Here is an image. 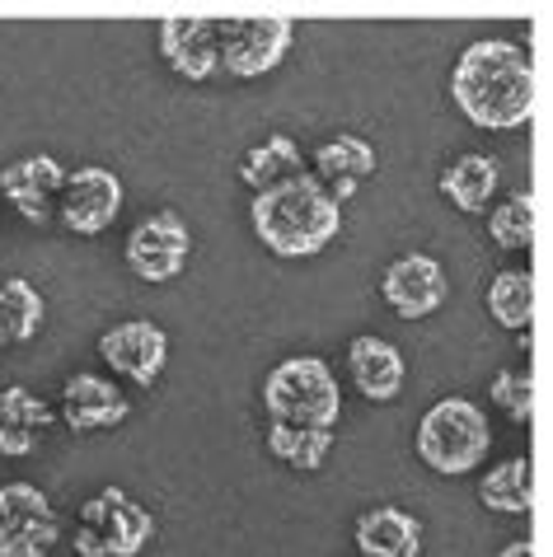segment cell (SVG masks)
Here are the masks:
<instances>
[{
    "label": "cell",
    "instance_id": "obj_16",
    "mask_svg": "<svg viewBox=\"0 0 553 557\" xmlns=\"http://www.w3.org/2000/svg\"><path fill=\"white\" fill-rule=\"evenodd\" d=\"M347 375L366 404H394L404 394V356L376 333H357L347 343Z\"/></svg>",
    "mask_w": 553,
    "mask_h": 557
},
{
    "label": "cell",
    "instance_id": "obj_3",
    "mask_svg": "<svg viewBox=\"0 0 553 557\" xmlns=\"http://www.w3.org/2000/svg\"><path fill=\"white\" fill-rule=\"evenodd\" d=\"M263 408L282 426H319L333 431L343 417V389L324 356H286L263 380Z\"/></svg>",
    "mask_w": 553,
    "mask_h": 557
},
{
    "label": "cell",
    "instance_id": "obj_4",
    "mask_svg": "<svg viewBox=\"0 0 553 557\" xmlns=\"http://www.w3.org/2000/svg\"><path fill=\"white\" fill-rule=\"evenodd\" d=\"M418 459L441 478H465L493 450V422L474 398H441L418 422Z\"/></svg>",
    "mask_w": 553,
    "mask_h": 557
},
{
    "label": "cell",
    "instance_id": "obj_9",
    "mask_svg": "<svg viewBox=\"0 0 553 557\" xmlns=\"http://www.w3.org/2000/svg\"><path fill=\"white\" fill-rule=\"evenodd\" d=\"M122 202H127V188H122V178L113 169L81 164V169H66V183H61V197H57V215L71 235L95 239L118 221Z\"/></svg>",
    "mask_w": 553,
    "mask_h": 557
},
{
    "label": "cell",
    "instance_id": "obj_12",
    "mask_svg": "<svg viewBox=\"0 0 553 557\" xmlns=\"http://www.w3.org/2000/svg\"><path fill=\"white\" fill-rule=\"evenodd\" d=\"M445 296H451V282H445L441 258H432V253H404L380 276V300H385L398 319L437 314Z\"/></svg>",
    "mask_w": 553,
    "mask_h": 557
},
{
    "label": "cell",
    "instance_id": "obj_21",
    "mask_svg": "<svg viewBox=\"0 0 553 557\" xmlns=\"http://www.w3.org/2000/svg\"><path fill=\"white\" fill-rule=\"evenodd\" d=\"M333 431H319V426H282V422H268V455L276 463L296 473H319L324 459L333 450Z\"/></svg>",
    "mask_w": 553,
    "mask_h": 557
},
{
    "label": "cell",
    "instance_id": "obj_8",
    "mask_svg": "<svg viewBox=\"0 0 553 557\" xmlns=\"http://www.w3.org/2000/svg\"><path fill=\"white\" fill-rule=\"evenodd\" d=\"M122 258H127L132 276H142L150 286L174 282V276H183V268L193 262V225L183 221L179 211H150L127 235Z\"/></svg>",
    "mask_w": 553,
    "mask_h": 557
},
{
    "label": "cell",
    "instance_id": "obj_11",
    "mask_svg": "<svg viewBox=\"0 0 553 557\" xmlns=\"http://www.w3.org/2000/svg\"><path fill=\"white\" fill-rule=\"evenodd\" d=\"M160 57L179 81L202 85L221 71V20L207 14H169L160 20Z\"/></svg>",
    "mask_w": 553,
    "mask_h": 557
},
{
    "label": "cell",
    "instance_id": "obj_22",
    "mask_svg": "<svg viewBox=\"0 0 553 557\" xmlns=\"http://www.w3.org/2000/svg\"><path fill=\"white\" fill-rule=\"evenodd\" d=\"M479 502L497 516H526L530 510V459L526 455H512L493 463L483 478H479Z\"/></svg>",
    "mask_w": 553,
    "mask_h": 557
},
{
    "label": "cell",
    "instance_id": "obj_14",
    "mask_svg": "<svg viewBox=\"0 0 553 557\" xmlns=\"http://www.w3.org/2000/svg\"><path fill=\"white\" fill-rule=\"evenodd\" d=\"M132 417V398L118 389L113 380L103 375H71L61 384V422H66L75 436H89V431H113Z\"/></svg>",
    "mask_w": 553,
    "mask_h": 557
},
{
    "label": "cell",
    "instance_id": "obj_28",
    "mask_svg": "<svg viewBox=\"0 0 553 557\" xmlns=\"http://www.w3.org/2000/svg\"><path fill=\"white\" fill-rule=\"evenodd\" d=\"M14 347V337H10V323H5V309H0V351Z\"/></svg>",
    "mask_w": 553,
    "mask_h": 557
},
{
    "label": "cell",
    "instance_id": "obj_19",
    "mask_svg": "<svg viewBox=\"0 0 553 557\" xmlns=\"http://www.w3.org/2000/svg\"><path fill=\"white\" fill-rule=\"evenodd\" d=\"M497 183H502V169H497L493 154L465 150V154H455V160L441 169L437 188H441V197H445V202H451L455 211L483 215L488 207H493V197H497Z\"/></svg>",
    "mask_w": 553,
    "mask_h": 557
},
{
    "label": "cell",
    "instance_id": "obj_25",
    "mask_svg": "<svg viewBox=\"0 0 553 557\" xmlns=\"http://www.w3.org/2000/svg\"><path fill=\"white\" fill-rule=\"evenodd\" d=\"M0 309H5V323H10L14 347L34 343L38 329H42V319H48L42 290L28 282V276H5V282H0Z\"/></svg>",
    "mask_w": 553,
    "mask_h": 557
},
{
    "label": "cell",
    "instance_id": "obj_6",
    "mask_svg": "<svg viewBox=\"0 0 553 557\" xmlns=\"http://www.w3.org/2000/svg\"><path fill=\"white\" fill-rule=\"evenodd\" d=\"M61 544V516L38 483H0V557H52Z\"/></svg>",
    "mask_w": 553,
    "mask_h": 557
},
{
    "label": "cell",
    "instance_id": "obj_26",
    "mask_svg": "<svg viewBox=\"0 0 553 557\" xmlns=\"http://www.w3.org/2000/svg\"><path fill=\"white\" fill-rule=\"evenodd\" d=\"M488 389H493V404L512 417V422H530V412H534V375L530 370H497Z\"/></svg>",
    "mask_w": 553,
    "mask_h": 557
},
{
    "label": "cell",
    "instance_id": "obj_20",
    "mask_svg": "<svg viewBox=\"0 0 553 557\" xmlns=\"http://www.w3.org/2000/svg\"><path fill=\"white\" fill-rule=\"evenodd\" d=\"M296 174H305V150L296 146V136H286V132H272L268 141L249 146L239 160V183L254 193H268Z\"/></svg>",
    "mask_w": 553,
    "mask_h": 557
},
{
    "label": "cell",
    "instance_id": "obj_17",
    "mask_svg": "<svg viewBox=\"0 0 553 557\" xmlns=\"http://www.w3.org/2000/svg\"><path fill=\"white\" fill-rule=\"evenodd\" d=\"M361 557H422V520L404 506H371L352 524Z\"/></svg>",
    "mask_w": 553,
    "mask_h": 557
},
{
    "label": "cell",
    "instance_id": "obj_27",
    "mask_svg": "<svg viewBox=\"0 0 553 557\" xmlns=\"http://www.w3.org/2000/svg\"><path fill=\"white\" fill-rule=\"evenodd\" d=\"M497 557H534V544H530V539H512V544H506Z\"/></svg>",
    "mask_w": 553,
    "mask_h": 557
},
{
    "label": "cell",
    "instance_id": "obj_5",
    "mask_svg": "<svg viewBox=\"0 0 553 557\" xmlns=\"http://www.w3.org/2000/svg\"><path fill=\"white\" fill-rule=\"evenodd\" d=\"M156 539V516L132 497L127 487H99L89 502H81L71 548L81 557H142Z\"/></svg>",
    "mask_w": 553,
    "mask_h": 557
},
{
    "label": "cell",
    "instance_id": "obj_23",
    "mask_svg": "<svg viewBox=\"0 0 553 557\" xmlns=\"http://www.w3.org/2000/svg\"><path fill=\"white\" fill-rule=\"evenodd\" d=\"M483 300H488V314H493L506 333H526L530 329V319H534V282H530V272H520V268L497 272Z\"/></svg>",
    "mask_w": 553,
    "mask_h": 557
},
{
    "label": "cell",
    "instance_id": "obj_7",
    "mask_svg": "<svg viewBox=\"0 0 553 557\" xmlns=\"http://www.w3.org/2000/svg\"><path fill=\"white\" fill-rule=\"evenodd\" d=\"M291 38L296 24L286 14H230L221 20V71L235 81H258L286 61Z\"/></svg>",
    "mask_w": 553,
    "mask_h": 557
},
{
    "label": "cell",
    "instance_id": "obj_13",
    "mask_svg": "<svg viewBox=\"0 0 553 557\" xmlns=\"http://www.w3.org/2000/svg\"><path fill=\"white\" fill-rule=\"evenodd\" d=\"M61 183H66V164L57 154L38 150V154H20L0 169V193L5 202L24 215L28 225H48L52 221V207L61 197Z\"/></svg>",
    "mask_w": 553,
    "mask_h": 557
},
{
    "label": "cell",
    "instance_id": "obj_10",
    "mask_svg": "<svg viewBox=\"0 0 553 557\" xmlns=\"http://www.w3.org/2000/svg\"><path fill=\"white\" fill-rule=\"evenodd\" d=\"M99 356L118 380L136 384V389H156V380L169 366V333L150 319H122L113 329H103Z\"/></svg>",
    "mask_w": 553,
    "mask_h": 557
},
{
    "label": "cell",
    "instance_id": "obj_18",
    "mask_svg": "<svg viewBox=\"0 0 553 557\" xmlns=\"http://www.w3.org/2000/svg\"><path fill=\"white\" fill-rule=\"evenodd\" d=\"M48 426H52L48 398H38L34 389H24V384H5V389H0V455L5 459L34 455L42 436H48Z\"/></svg>",
    "mask_w": 553,
    "mask_h": 557
},
{
    "label": "cell",
    "instance_id": "obj_15",
    "mask_svg": "<svg viewBox=\"0 0 553 557\" xmlns=\"http://www.w3.org/2000/svg\"><path fill=\"white\" fill-rule=\"evenodd\" d=\"M376 169H380L376 146L366 141V136L343 132V136H329V141L315 150V169H310V174L324 183V193L333 197L337 207H343V202H352V197L361 193V183L371 178Z\"/></svg>",
    "mask_w": 553,
    "mask_h": 557
},
{
    "label": "cell",
    "instance_id": "obj_1",
    "mask_svg": "<svg viewBox=\"0 0 553 557\" xmlns=\"http://www.w3.org/2000/svg\"><path fill=\"white\" fill-rule=\"evenodd\" d=\"M451 99L469 127L516 132L534 117V61L512 38H479L455 57Z\"/></svg>",
    "mask_w": 553,
    "mask_h": 557
},
{
    "label": "cell",
    "instance_id": "obj_2",
    "mask_svg": "<svg viewBox=\"0 0 553 557\" xmlns=\"http://www.w3.org/2000/svg\"><path fill=\"white\" fill-rule=\"evenodd\" d=\"M254 239L276 258H315L343 235V207L324 193L310 169L268 193H254L249 202Z\"/></svg>",
    "mask_w": 553,
    "mask_h": 557
},
{
    "label": "cell",
    "instance_id": "obj_24",
    "mask_svg": "<svg viewBox=\"0 0 553 557\" xmlns=\"http://www.w3.org/2000/svg\"><path fill=\"white\" fill-rule=\"evenodd\" d=\"M488 235H493V244H497V249H506V253L530 249V244H534V197L526 188L506 193L502 202L488 211Z\"/></svg>",
    "mask_w": 553,
    "mask_h": 557
}]
</instances>
